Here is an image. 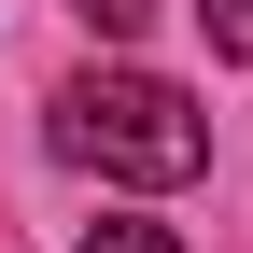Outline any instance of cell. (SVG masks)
Returning <instances> with one entry per match:
<instances>
[{
    "mask_svg": "<svg viewBox=\"0 0 253 253\" xmlns=\"http://www.w3.org/2000/svg\"><path fill=\"white\" fill-rule=\"evenodd\" d=\"M56 155L99 183H141V197H169V183L211 169V113L183 99L169 71H84L71 99H56Z\"/></svg>",
    "mask_w": 253,
    "mask_h": 253,
    "instance_id": "obj_1",
    "label": "cell"
},
{
    "mask_svg": "<svg viewBox=\"0 0 253 253\" xmlns=\"http://www.w3.org/2000/svg\"><path fill=\"white\" fill-rule=\"evenodd\" d=\"M71 253H183V239H169V225H155V211H99V225H84Z\"/></svg>",
    "mask_w": 253,
    "mask_h": 253,
    "instance_id": "obj_2",
    "label": "cell"
},
{
    "mask_svg": "<svg viewBox=\"0 0 253 253\" xmlns=\"http://www.w3.org/2000/svg\"><path fill=\"white\" fill-rule=\"evenodd\" d=\"M197 28H211V56H253V0H197Z\"/></svg>",
    "mask_w": 253,
    "mask_h": 253,
    "instance_id": "obj_3",
    "label": "cell"
},
{
    "mask_svg": "<svg viewBox=\"0 0 253 253\" xmlns=\"http://www.w3.org/2000/svg\"><path fill=\"white\" fill-rule=\"evenodd\" d=\"M71 14H84V28H99V42H126V28H141V14H155V0H71Z\"/></svg>",
    "mask_w": 253,
    "mask_h": 253,
    "instance_id": "obj_4",
    "label": "cell"
}]
</instances>
